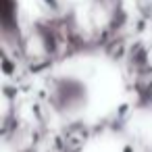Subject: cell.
Instances as JSON below:
<instances>
[{
	"mask_svg": "<svg viewBox=\"0 0 152 152\" xmlns=\"http://www.w3.org/2000/svg\"><path fill=\"white\" fill-rule=\"evenodd\" d=\"M123 152H133V150H131V148H125V150H123Z\"/></svg>",
	"mask_w": 152,
	"mask_h": 152,
	"instance_id": "6da1fadb",
	"label": "cell"
}]
</instances>
